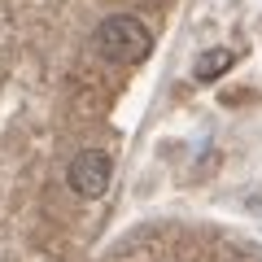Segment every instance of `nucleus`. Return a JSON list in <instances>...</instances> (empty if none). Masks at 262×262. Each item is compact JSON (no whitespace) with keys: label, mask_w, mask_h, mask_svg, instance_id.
<instances>
[{"label":"nucleus","mask_w":262,"mask_h":262,"mask_svg":"<svg viewBox=\"0 0 262 262\" xmlns=\"http://www.w3.org/2000/svg\"><path fill=\"white\" fill-rule=\"evenodd\" d=\"M153 48V35L140 18H131V13H114L96 27V53L114 66H136L144 61Z\"/></svg>","instance_id":"nucleus-1"},{"label":"nucleus","mask_w":262,"mask_h":262,"mask_svg":"<svg viewBox=\"0 0 262 262\" xmlns=\"http://www.w3.org/2000/svg\"><path fill=\"white\" fill-rule=\"evenodd\" d=\"M110 179H114V162H110V153H101V149L75 153V162L66 166V184L75 188L79 196H88V201H96V196L110 188Z\"/></svg>","instance_id":"nucleus-2"},{"label":"nucleus","mask_w":262,"mask_h":262,"mask_svg":"<svg viewBox=\"0 0 262 262\" xmlns=\"http://www.w3.org/2000/svg\"><path fill=\"white\" fill-rule=\"evenodd\" d=\"M232 262H262V253H253V249H249V253H236Z\"/></svg>","instance_id":"nucleus-4"},{"label":"nucleus","mask_w":262,"mask_h":262,"mask_svg":"<svg viewBox=\"0 0 262 262\" xmlns=\"http://www.w3.org/2000/svg\"><path fill=\"white\" fill-rule=\"evenodd\" d=\"M232 61H236V53H232V48H214V53H201V57H196L192 75L201 79V83H210V79H219Z\"/></svg>","instance_id":"nucleus-3"}]
</instances>
